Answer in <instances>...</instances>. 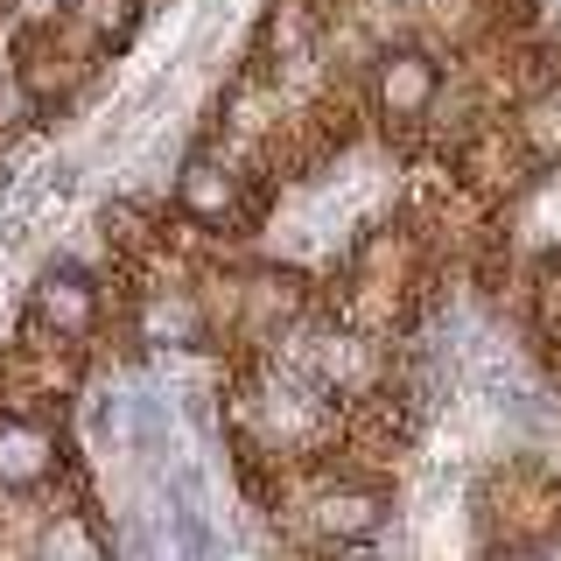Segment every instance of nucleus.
I'll return each instance as SVG.
<instances>
[{"label": "nucleus", "instance_id": "obj_1", "mask_svg": "<svg viewBox=\"0 0 561 561\" xmlns=\"http://www.w3.org/2000/svg\"><path fill=\"white\" fill-rule=\"evenodd\" d=\"M435 99H443V64L428 49L400 43V49H379L373 64V105L386 119H428Z\"/></svg>", "mask_w": 561, "mask_h": 561}, {"label": "nucleus", "instance_id": "obj_7", "mask_svg": "<svg viewBox=\"0 0 561 561\" xmlns=\"http://www.w3.org/2000/svg\"><path fill=\"white\" fill-rule=\"evenodd\" d=\"M197 561H218V554H210V548H204V554H197Z\"/></svg>", "mask_w": 561, "mask_h": 561}, {"label": "nucleus", "instance_id": "obj_4", "mask_svg": "<svg viewBox=\"0 0 561 561\" xmlns=\"http://www.w3.org/2000/svg\"><path fill=\"white\" fill-rule=\"evenodd\" d=\"M49 470H57L49 435L28 428V421H0V484H43Z\"/></svg>", "mask_w": 561, "mask_h": 561}, {"label": "nucleus", "instance_id": "obj_3", "mask_svg": "<svg viewBox=\"0 0 561 561\" xmlns=\"http://www.w3.org/2000/svg\"><path fill=\"white\" fill-rule=\"evenodd\" d=\"M175 204H183L197 225H225L239 210V175L225 162H210V154H197V162L183 169V183H175Z\"/></svg>", "mask_w": 561, "mask_h": 561}, {"label": "nucleus", "instance_id": "obj_2", "mask_svg": "<svg viewBox=\"0 0 561 561\" xmlns=\"http://www.w3.org/2000/svg\"><path fill=\"white\" fill-rule=\"evenodd\" d=\"M35 323H49L57 337H84L99 323V288L78 267H49L35 280Z\"/></svg>", "mask_w": 561, "mask_h": 561}, {"label": "nucleus", "instance_id": "obj_6", "mask_svg": "<svg viewBox=\"0 0 561 561\" xmlns=\"http://www.w3.org/2000/svg\"><path fill=\"white\" fill-rule=\"evenodd\" d=\"M64 22L92 28L99 43H113V35L134 28V0H64Z\"/></svg>", "mask_w": 561, "mask_h": 561}, {"label": "nucleus", "instance_id": "obj_5", "mask_svg": "<svg viewBox=\"0 0 561 561\" xmlns=\"http://www.w3.org/2000/svg\"><path fill=\"white\" fill-rule=\"evenodd\" d=\"M379 519H386V505L373 499V491H330V499H323V526L344 534V540L379 534Z\"/></svg>", "mask_w": 561, "mask_h": 561}]
</instances>
